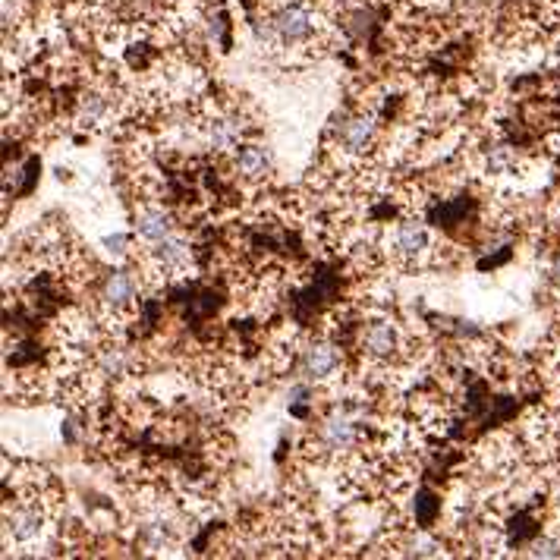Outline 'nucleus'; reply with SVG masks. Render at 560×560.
Here are the masks:
<instances>
[{
  "label": "nucleus",
  "mask_w": 560,
  "mask_h": 560,
  "mask_svg": "<svg viewBox=\"0 0 560 560\" xmlns=\"http://www.w3.org/2000/svg\"><path fill=\"white\" fill-rule=\"evenodd\" d=\"M551 277L557 280V284H560V255L554 258V265H551Z\"/></svg>",
  "instance_id": "17"
},
{
  "label": "nucleus",
  "mask_w": 560,
  "mask_h": 560,
  "mask_svg": "<svg viewBox=\"0 0 560 560\" xmlns=\"http://www.w3.org/2000/svg\"><path fill=\"white\" fill-rule=\"evenodd\" d=\"M136 293H139V284H136V277L129 274V271L107 274V280H104V303H107V306L126 309V306L136 299Z\"/></svg>",
  "instance_id": "5"
},
{
  "label": "nucleus",
  "mask_w": 560,
  "mask_h": 560,
  "mask_svg": "<svg viewBox=\"0 0 560 560\" xmlns=\"http://www.w3.org/2000/svg\"><path fill=\"white\" fill-rule=\"evenodd\" d=\"M101 365H104L107 375H123L126 372V356L120 350H107L104 359H101Z\"/></svg>",
  "instance_id": "14"
},
{
  "label": "nucleus",
  "mask_w": 560,
  "mask_h": 560,
  "mask_svg": "<svg viewBox=\"0 0 560 560\" xmlns=\"http://www.w3.org/2000/svg\"><path fill=\"white\" fill-rule=\"evenodd\" d=\"M236 142H240V126H236L233 120H211L208 123V145L214 148V152H227V148H233Z\"/></svg>",
  "instance_id": "12"
},
{
  "label": "nucleus",
  "mask_w": 560,
  "mask_h": 560,
  "mask_svg": "<svg viewBox=\"0 0 560 560\" xmlns=\"http://www.w3.org/2000/svg\"><path fill=\"white\" fill-rule=\"evenodd\" d=\"M174 4H189V0H174Z\"/></svg>",
  "instance_id": "19"
},
{
  "label": "nucleus",
  "mask_w": 560,
  "mask_h": 560,
  "mask_svg": "<svg viewBox=\"0 0 560 560\" xmlns=\"http://www.w3.org/2000/svg\"><path fill=\"white\" fill-rule=\"evenodd\" d=\"M236 170L249 180L265 177L271 170V152L262 145H243L240 152H236Z\"/></svg>",
  "instance_id": "7"
},
{
  "label": "nucleus",
  "mask_w": 560,
  "mask_h": 560,
  "mask_svg": "<svg viewBox=\"0 0 560 560\" xmlns=\"http://www.w3.org/2000/svg\"><path fill=\"white\" fill-rule=\"evenodd\" d=\"M126 236L123 233H117V236H107V240H104V246H107V252H111V255H123L126 252Z\"/></svg>",
  "instance_id": "16"
},
{
  "label": "nucleus",
  "mask_w": 560,
  "mask_h": 560,
  "mask_svg": "<svg viewBox=\"0 0 560 560\" xmlns=\"http://www.w3.org/2000/svg\"><path fill=\"white\" fill-rule=\"evenodd\" d=\"M372 136H375L372 117H353V120H347V123L337 129V142H340L343 152H350V155L365 152V148H369V142H372Z\"/></svg>",
  "instance_id": "3"
},
{
  "label": "nucleus",
  "mask_w": 560,
  "mask_h": 560,
  "mask_svg": "<svg viewBox=\"0 0 560 560\" xmlns=\"http://www.w3.org/2000/svg\"><path fill=\"white\" fill-rule=\"evenodd\" d=\"M303 369H306V375L315 378V381H328V378H334L337 369H340V353L331 347V343H315V347L306 350Z\"/></svg>",
  "instance_id": "2"
},
{
  "label": "nucleus",
  "mask_w": 560,
  "mask_h": 560,
  "mask_svg": "<svg viewBox=\"0 0 560 560\" xmlns=\"http://www.w3.org/2000/svg\"><path fill=\"white\" fill-rule=\"evenodd\" d=\"M107 111H111V107H107V98L101 92H89V95L79 101V123L98 126L107 117Z\"/></svg>",
  "instance_id": "13"
},
{
  "label": "nucleus",
  "mask_w": 560,
  "mask_h": 560,
  "mask_svg": "<svg viewBox=\"0 0 560 560\" xmlns=\"http://www.w3.org/2000/svg\"><path fill=\"white\" fill-rule=\"evenodd\" d=\"M155 258H158L164 268H180L186 258H189V246H186L183 236L170 233V236H164L161 243H155Z\"/></svg>",
  "instance_id": "11"
},
{
  "label": "nucleus",
  "mask_w": 560,
  "mask_h": 560,
  "mask_svg": "<svg viewBox=\"0 0 560 560\" xmlns=\"http://www.w3.org/2000/svg\"><path fill=\"white\" fill-rule=\"evenodd\" d=\"M41 523H45V516H41L38 507H19L7 516V529L13 532V538H19V542L35 538L41 532Z\"/></svg>",
  "instance_id": "8"
},
{
  "label": "nucleus",
  "mask_w": 560,
  "mask_h": 560,
  "mask_svg": "<svg viewBox=\"0 0 560 560\" xmlns=\"http://www.w3.org/2000/svg\"><path fill=\"white\" fill-rule=\"evenodd\" d=\"M321 441H325L331 450H347L356 444V425L347 416H331L325 425H321Z\"/></svg>",
  "instance_id": "10"
},
{
  "label": "nucleus",
  "mask_w": 560,
  "mask_h": 560,
  "mask_svg": "<svg viewBox=\"0 0 560 560\" xmlns=\"http://www.w3.org/2000/svg\"><path fill=\"white\" fill-rule=\"evenodd\" d=\"M362 350L372 359H387L397 350V328L387 325V321H375V325L365 328L362 334Z\"/></svg>",
  "instance_id": "4"
},
{
  "label": "nucleus",
  "mask_w": 560,
  "mask_h": 560,
  "mask_svg": "<svg viewBox=\"0 0 560 560\" xmlns=\"http://www.w3.org/2000/svg\"><path fill=\"white\" fill-rule=\"evenodd\" d=\"M554 54H557V63H560V45H557V48H554Z\"/></svg>",
  "instance_id": "18"
},
{
  "label": "nucleus",
  "mask_w": 560,
  "mask_h": 560,
  "mask_svg": "<svg viewBox=\"0 0 560 560\" xmlns=\"http://www.w3.org/2000/svg\"><path fill=\"white\" fill-rule=\"evenodd\" d=\"M394 249L406 258H416L428 249V233L422 224L416 221H403L397 230H394Z\"/></svg>",
  "instance_id": "6"
},
{
  "label": "nucleus",
  "mask_w": 560,
  "mask_h": 560,
  "mask_svg": "<svg viewBox=\"0 0 560 560\" xmlns=\"http://www.w3.org/2000/svg\"><path fill=\"white\" fill-rule=\"evenodd\" d=\"M315 32V16L303 4H290L284 10H277L271 19V35L280 45H299V41H309Z\"/></svg>",
  "instance_id": "1"
},
{
  "label": "nucleus",
  "mask_w": 560,
  "mask_h": 560,
  "mask_svg": "<svg viewBox=\"0 0 560 560\" xmlns=\"http://www.w3.org/2000/svg\"><path fill=\"white\" fill-rule=\"evenodd\" d=\"M136 233L142 236V240H148V243H161L164 236L174 233V224H170V214H164L158 208H148V211L139 214Z\"/></svg>",
  "instance_id": "9"
},
{
  "label": "nucleus",
  "mask_w": 560,
  "mask_h": 560,
  "mask_svg": "<svg viewBox=\"0 0 560 560\" xmlns=\"http://www.w3.org/2000/svg\"><path fill=\"white\" fill-rule=\"evenodd\" d=\"M532 554H538V557H554V554H560V542H554V538H542V542L532 545Z\"/></svg>",
  "instance_id": "15"
}]
</instances>
